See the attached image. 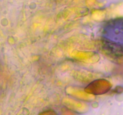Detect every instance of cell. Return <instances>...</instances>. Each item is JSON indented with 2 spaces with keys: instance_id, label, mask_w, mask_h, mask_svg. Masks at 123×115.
<instances>
[]
</instances>
